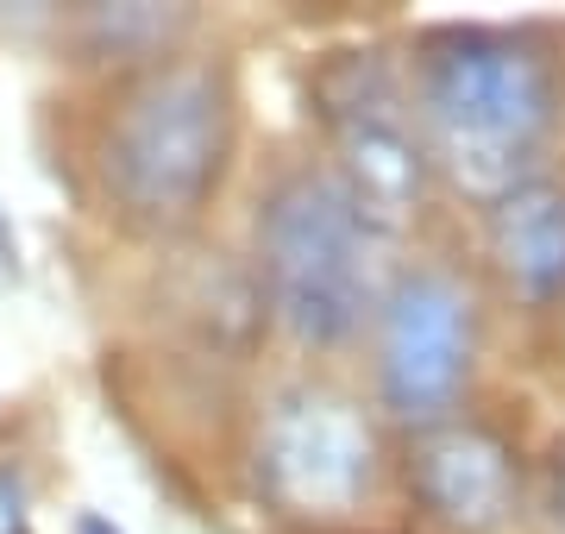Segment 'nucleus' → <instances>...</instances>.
I'll return each mask as SVG.
<instances>
[{
  "label": "nucleus",
  "mask_w": 565,
  "mask_h": 534,
  "mask_svg": "<svg viewBox=\"0 0 565 534\" xmlns=\"http://www.w3.org/2000/svg\"><path fill=\"white\" fill-rule=\"evenodd\" d=\"M422 120L459 189L497 202L553 132V70L515 32L440 25L422 39Z\"/></svg>",
  "instance_id": "f257e3e1"
},
{
  "label": "nucleus",
  "mask_w": 565,
  "mask_h": 534,
  "mask_svg": "<svg viewBox=\"0 0 565 534\" xmlns=\"http://www.w3.org/2000/svg\"><path fill=\"white\" fill-rule=\"evenodd\" d=\"M390 226L327 170H296L264 195L258 258L270 309L308 346H340L377 302Z\"/></svg>",
  "instance_id": "f03ea898"
},
{
  "label": "nucleus",
  "mask_w": 565,
  "mask_h": 534,
  "mask_svg": "<svg viewBox=\"0 0 565 534\" xmlns=\"http://www.w3.org/2000/svg\"><path fill=\"white\" fill-rule=\"evenodd\" d=\"M226 151H233L226 76L214 63H158L107 126V195L132 221L177 226L214 195Z\"/></svg>",
  "instance_id": "7ed1b4c3"
},
{
  "label": "nucleus",
  "mask_w": 565,
  "mask_h": 534,
  "mask_svg": "<svg viewBox=\"0 0 565 534\" xmlns=\"http://www.w3.org/2000/svg\"><path fill=\"white\" fill-rule=\"evenodd\" d=\"M258 478L270 503L308 522H340L377 484V434L345 396L289 391L264 415Z\"/></svg>",
  "instance_id": "20e7f679"
},
{
  "label": "nucleus",
  "mask_w": 565,
  "mask_h": 534,
  "mask_svg": "<svg viewBox=\"0 0 565 534\" xmlns=\"http://www.w3.org/2000/svg\"><path fill=\"white\" fill-rule=\"evenodd\" d=\"M315 95H321V120L345 158L340 183L384 226H396L422 202V183H427L422 139L408 126V95L396 88L384 63L364 57V51H340L321 70Z\"/></svg>",
  "instance_id": "39448f33"
},
{
  "label": "nucleus",
  "mask_w": 565,
  "mask_h": 534,
  "mask_svg": "<svg viewBox=\"0 0 565 534\" xmlns=\"http://www.w3.org/2000/svg\"><path fill=\"white\" fill-rule=\"evenodd\" d=\"M478 346V314L446 270H415L384 302V403L415 428L452 421Z\"/></svg>",
  "instance_id": "423d86ee"
},
{
  "label": "nucleus",
  "mask_w": 565,
  "mask_h": 534,
  "mask_svg": "<svg viewBox=\"0 0 565 534\" xmlns=\"http://www.w3.org/2000/svg\"><path fill=\"white\" fill-rule=\"evenodd\" d=\"M408 478H415L422 510L459 534L503 528L509 510H515V491H522L509 440L478 428V421H434V428H422V440L408 452Z\"/></svg>",
  "instance_id": "0eeeda50"
},
{
  "label": "nucleus",
  "mask_w": 565,
  "mask_h": 534,
  "mask_svg": "<svg viewBox=\"0 0 565 534\" xmlns=\"http://www.w3.org/2000/svg\"><path fill=\"white\" fill-rule=\"evenodd\" d=\"M490 258L527 302L565 296V189L522 183L490 207Z\"/></svg>",
  "instance_id": "6e6552de"
},
{
  "label": "nucleus",
  "mask_w": 565,
  "mask_h": 534,
  "mask_svg": "<svg viewBox=\"0 0 565 534\" xmlns=\"http://www.w3.org/2000/svg\"><path fill=\"white\" fill-rule=\"evenodd\" d=\"M553 522L565 534V459H559V472H553Z\"/></svg>",
  "instance_id": "1a4fd4ad"
},
{
  "label": "nucleus",
  "mask_w": 565,
  "mask_h": 534,
  "mask_svg": "<svg viewBox=\"0 0 565 534\" xmlns=\"http://www.w3.org/2000/svg\"><path fill=\"white\" fill-rule=\"evenodd\" d=\"M82 534H120V528H114L107 515H82Z\"/></svg>",
  "instance_id": "9d476101"
}]
</instances>
